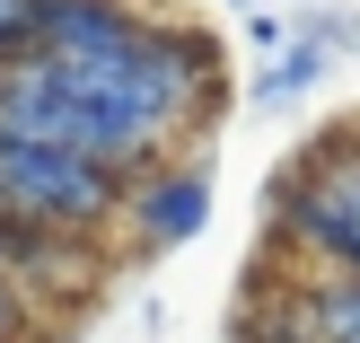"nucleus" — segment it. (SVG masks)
Wrapping results in <instances>:
<instances>
[{"label": "nucleus", "mask_w": 360, "mask_h": 343, "mask_svg": "<svg viewBox=\"0 0 360 343\" xmlns=\"http://www.w3.org/2000/svg\"><path fill=\"white\" fill-rule=\"evenodd\" d=\"M0 211L35 229H62V238H97L123 211V176L97 168L79 150H53V141L0 132Z\"/></svg>", "instance_id": "f257e3e1"}, {"label": "nucleus", "mask_w": 360, "mask_h": 343, "mask_svg": "<svg viewBox=\"0 0 360 343\" xmlns=\"http://www.w3.org/2000/svg\"><path fill=\"white\" fill-rule=\"evenodd\" d=\"M273 238L299 247L308 264H334V273L360 282V150L334 141V150H308L273 194Z\"/></svg>", "instance_id": "f03ea898"}, {"label": "nucleus", "mask_w": 360, "mask_h": 343, "mask_svg": "<svg viewBox=\"0 0 360 343\" xmlns=\"http://www.w3.org/2000/svg\"><path fill=\"white\" fill-rule=\"evenodd\" d=\"M123 211H132L141 247H185L193 229L211 220V185H202L193 168H185V176H176V168H158V176H150V185H141V194H132Z\"/></svg>", "instance_id": "7ed1b4c3"}, {"label": "nucleus", "mask_w": 360, "mask_h": 343, "mask_svg": "<svg viewBox=\"0 0 360 343\" xmlns=\"http://www.w3.org/2000/svg\"><path fill=\"white\" fill-rule=\"evenodd\" d=\"M326 62H334V44H326V35H299L290 53H273V70H255V80H246V97H255V106H290L299 88H316V80H326Z\"/></svg>", "instance_id": "20e7f679"}, {"label": "nucleus", "mask_w": 360, "mask_h": 343, "mask_svg": "<svg viewBox=\"0 0 360 343\" xmlns=\"http://www.w3.org/2000/svg\"><path fill=\"white\" fill-rule=\"evenodd\" d=\"M27 44V0H0V62Z\"/></svg>", "instance_id": "39448f33"}, {"label": "nucleus", "mask_w": 360, "mask_h": 343, "mask_svg": "<svg viewBox=\"0 0 360 343\" xmlns=\"http://www.w3.org/2000/svg\"><path fill=\"white\" fill-rule=\"evenodd\" d=\"M352 150H360V132H352Z\"/></svg>", "instance_id": "423d86ee"}]
</instances>
